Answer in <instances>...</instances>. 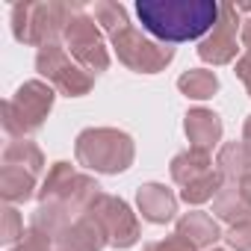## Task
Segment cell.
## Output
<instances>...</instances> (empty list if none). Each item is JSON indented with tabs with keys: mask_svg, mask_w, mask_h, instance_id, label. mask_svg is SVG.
Here are the masks:
<instances>
[{
	"mask_svg": "<svg viewBox=\"0 0 251 251\" xmlns=\"http://www.w3.org/2000/svg\"><path fill=\"white\" fill-rule=\"evenodd\" d=\"M103 245H106V236L100 233V227L89 216H80L56 239V251H100Z\"/></svg>",
	"mask_w": 251,
	"mask_h": 251,
	"instance_id": "obj_14",
	"label": "cell"
},
{
	"mask_svg": "<svg viewBox=\"0 0 251 251\" xmlns=\"http://www.w3.org/2000/svg\"><path fill=\"white\" fill-rule=\"evenodd\" d=\"M236 33H242L239 30V9L230 6V3H222L216 27L198 42L201 62H207V65H227V62H233L236 59V50H239Z\"/></svg>",
	"mask_w": 251,
	"mask_h": 251,
	"instance_id": "obj_10",
	"label": "cell"
},
{
	"mask_svg": "<svg viewBox=\"0 0 251 251\" xmlns=\"http://www.w3.org/2000/svg\"><path fill=\"white\" fill-rule=\"evenodd\" d=\"M24 233H27V230H24L21 213H18L15 207H3V222H0V242H6V245L21 242Z\"/></svg>",
	"mask_w": 251,
	"mask_h": 251,
	"instance_id": "obj_23",
	"label": "cell"
},
{
	"mask_svg": "<svg viewBox=\"0 0 251 251\" xmlns=\"http://www.w3.org/2000/svg\"><path fill=\"white\" fill-rule=\"evenodd\" d=\"M145 251H198L192 242H186L183 236H177V233H172V236H166V239H157V242H148L145 245Z\"/></svg>",
	"mask_w": 251,
	"mask_h": 251,
	"instance_id": "obj_26",
	"label": "cell"
},
{
	"mask_svg": "<svg viewBox=\"0 0 251 251\" xmlns=\"http://www.w3.org/2000/svg\"><path fill=\"white\" fill-rule=\"evenodd\" d=\"M74 157L95 175H121L133 166L136 145L118 127H86L74 139Z\"/></svg>",
	"mask_w": 251,
	"mask_h": 251,
	"instance_id": "obj_2",
	"label": "cell"
},
{
	"mask_svg": "<svg viewBox=\"0 0 251 251\" xmlns=\"http://www.w3.org/2000/svg\"><path fill=\"white\" fill-rule=\"evenodd\" d=\"M216 169H219L222 180L242 183L251 175V148L245 142H227V145H222L219 157H216Z\"/></svg>",
	"mask_w": 251,
	"mask_h": 251,
	"instance_id": "obj_17",
	"label": "cell"
},
{
	"mask_svg": "<svg viewBox=\"0 0 251 251\" xmlns=\"http://www.w3.org/2000/svg\"><path fill=\"white\" fill-rule=\"evenodd\" d=\"M213 213H216L222 222H227V225H236V222L251 219V204L245 201L242 186L233 183V180H225L222 189H219L216 198H213Z\"/></svg>",
	"mask_w": 251,
	"mask_h": 251,
	"instance_id": "obj_16",
	"label": "cell"
},
{
	"mask_svg": "<svg viewBox=\"0 0 251 251\" xmlns=\"http://www.w3.org/2000/svg\"><path fill=\"white\" fill-rule=\"evenodd\" d=\"M242 142L251 148V115H245V124H242Z\"/></svg>",
	"mask_w": 251,
	"mask_h": 251,
	"instance_id": "obj_29",
	"label": "cell"
},
{
	"mask_svg": "<svg viewBox=\"0 0 251 251\" xmlns=\"http://www.w3.org/2000/svg\"><path fill=\"white\" fill-rule=\"evenodd\" d=\"M65 48L71 50V56L89 71V74H100L109 68V50L103 45L100 27L92 18V12H86L80 3H71V18L65 27Z\"/></svg>",
	"mask_w": 251,
	"mask_h": 251,
	"instance_id": "obj_7",
	"label": "cell"
},
{
	"mask_svg": "<svg viewBox=\"0 0 251 251\" xmlns=\"http://www.w3.org/2000/svg\"><path fill=\"white\" fill-rule=\"evenodd\" d=\"M33 195H39L36 175H30L27 169H15V166H3V169H0V198H3L9 207L12 204H24Z\"/></svg>",
	"mask_w": 251,
	"mask_h": 251,
	"instance_id": "obj_18",
	"label": "cell"
},
{
	"mask_svg": "<svg viewBox=\"0 0 251 251\" xmlns=\"http://www.w3.org/2000/svg\"><path fill=\"white\" fill-rule=\"evenodd\" d=\"M239 186H242V195H245V201L251 204V175H248V177H245V180H242Z\"/></svg>",
	"mask_w": 251,
	"mask_h": 251,
	"instance_id": "obj_30",
	"label": "cell"
},
{
	"mask_svg": "<svg viewBox=\"0 0 251 251\" xmlns=\"http://www.w3.org/2000/svg\"><path fill=\"white\" fill-rule=\"evenodd\" d=\"M225 242L233 251H251V219L230 225V230L225 233Z\"/></svg>",
	"mask_w": 251,
	"mask_h": 251,
	"instance_id": "obj_25",
	"label": "cell"
},
{
	"mask_svg": "<svg viewBox=\"0 0 251 251\" xmlns=\"http://www.w3.org/2000/svg\"><path fill=\"white\" fill-rule=\"evenodd\" d=\"M183 130H186L189 148H198V151L210 154L222 142V118L207 106H195L183 115Z\"/></svg>",
	"mask_w": 251,
	"mask_h": 251,
	"instance_id": "obj_12",
	"label": "cell"
},
{
	"mask_svg": "<svg viewBox=\"0 0 251 251\" xmlns=\"http://www.w3.org/2000/svg\"><path fill=\"white\" fill-rule=\"evenodd\" d=\"M100 195V186L92 175L77 172L71 163L59 160L48 169L42 189H39V204H62L74 222L95 204V198Z\"/></svg>",
	"mask_w": 251,
	"mask_h": 251,
	"instance_id": "obj_4",
	"label": "cell"
},
{
	"mask_svg": "<svg viewBox=\"0 0 251 251\" xmlns=\"http://www.w3.org/2000/svg\"><path fill=\"white\" fill-rule=\"evenodd\" d=\"M239 80H242V86L248 89V98H251V53H242L239 59H236V71H233Z\"/></svg>",
	"mask_w": 251,
	"mask_h": 251,
	"instance_id": "obj_27",
	"label": "cell"
},
{
	"mask_svg": "<svg viewBox=\"0 0 251 251\" xmlns=\"http://www.w3.org/2000/svg\"><path fill=\"white\" fill-rule=\"evenodd\" d=\"M216 0H139L136 15L142 27L163 45L195 42L219 21Z\"/></svg>",
	"mask_w": 251,
	"mask_h": 251,
	"instance_id": "obj_1",
	"label": "cell"
},
{
	"mask_svg": "<svg viewBox=\"0 0 251 251\" xmlns=\"http://www.w3.org/2000/svg\"><path fill=\"white\" fill-rule=\"evenodd\" d=\"M9 251H56V245H53V239H50L48 233H42V230H36V227H27L24 239H21L15 248H9Z\"/></svg>",
	"mask_w": 251,
	"mask_h": 251,
	"instance_id": "obj_24",
	"label": "cell"
},
{
	"mask_svg": "<svg viewBox=\"0 0 251 251\" xmlns=\"http://www.w3.org/2000/svg\"><path fill=\"white\" fill-rule=\"evenodd\" d=\"M136 207L145 222L151 225H166L177 213V195L166 183H142L136 189Z\"/></svg>",
	"mask_w": 251,
	"mask_h": 251,
	"instance_id": "obj_11",
	"label": "cell"
},
{
	"mask_svg": "<svg viewBox=\"0 0 251 251\" xmlns=\"http://www.w3.org/2000/svg\"><path fill=\"white\" fill-rule=\"evenodd\" d=\"M3 166H15V169H27L30 175H42L45 172V154L36 142L30 139H12L3 148Z\"/></svg>",
	"mask_w": 251,
	"mask_h": 251,
	"instance_id": "obj_19",
	"label": "cell"
},
{
	"mask_svg": "<svg viewBox=\"0 0 251 251\" xmlns=\"http://www.w3.org/2000/svg\"><path fill=\"white\" fill-rule=\"evenodd\" d=\"M92 18L100 24V30H106L109 36L121 33L124 27H130L127 21V9H124L121 3H115V0H98V3L92 6Z\"/></svg>",
	"mask_w": 251,
	"mask_h": 251,
	"instance_id": "obj_21",
	"label": "cell"
},
{
	"mask_svg": "<svg viewBox=\"0 0 251 251\" xmlns=\"http://www.w3.org/2000/svg\"><path fill=\"white\" fill-rule=\"evenodd\" d=\"M53 86L45 80H27L18 86V92L3 100V130L15 139H24L30 133H36L45 118L53 109Z\"/></svg>",
	"mask_w": 251,
	"mask_h": 251,
	"instance_id": "obj_5",
	"label": "cell"
},
{
	"mask_svg": "<svg viewBox=\"0 0 251 251\" xmlns=\"http://www.w3.org/2000/svg\"><path fill=\"white\" fill-rule=\"evenodd\" d=\"M175 233L183 236L186 242H192L198 251H201V248L210 251L219 239H225L219 222H216L210 213H204V210H189V213H183V216L177 219V225H175Z\"/></svg>",
	"mask_w": 251,
	"mask_h": 251,
	"instance_id": "obj_13",
	"label": "cell"
},
{
	"mask_svg": "<svg viewBox=\"0 0 251 251\" xmlns=\"http://www.w3.org/2000/svg\"><path fill=\"white\" fill-rule=\"evenodd\" d=\"M36 71L65 98H83L92 92L95 77L74 59L68 56V50L56 42V45H45L36 53Z\"/></svg>",
	"mask_w": 251,
	"mask_h": 251,
	"instance_id": "obj_9",
	"label": "cell"
},
{
	"mask_svg": "<svg viewBox=\"0 0 251 251\" xmlns=\"http://www.w3.org/2000/svg\"><path fill=\"white\" fill-rule=\"evenodd\" d=\"M177 89L192 100H207L219 92V77L216 71H207V68H189L177 77Z\"/></svg>",
	"mask_w": 251,
	"mask_h": 251,
	"instance_id": "obj_20",
	"label": "cell"
},
{
	"mask_svg": "<svg viewBox=\"0 0 251 251\" xmlns=\"http://www.w3.org/2000/svg\"><path fill=\"white\" fill-rule=\"evenodd\" d=\"M71 18V3L62 0H42V3H15L12 6V36L21 45L45 48L56 45L59 36H65Z\"/></svg>",
	"mask_w": 251,
	"mask_h": 251,
	"instance_id": "obj_3",
	"label": "cell"
},
{
	"mask_svg": "<svg viewBox=\"0 0 251 251\" xmlns=\"http://www.w3.org/2000/svg\"><path fill=\"white\" fill-rule=\"evenodd\" d=\"M210 251H227V248H210Z\"/></svg>",
	"mask_w": 251,
	"mask_h": 251,
	"instance_id": "obj_31",
	"label": "cell"
},
{
	"mask_svg": "<svg viewBox=\"0 0 251 251\" xmlns=\"http://www.w3.org/2000/svg\"><path fill=\"white\" fill-rule=\"evenodd\" d=\"M109 48L115 50V56H118V62L124 68H130L136 74H160L175 59V48L172 45H163V42L145 36L133 24L124 27L115 36H109Z\"/></svg>",
	"mask_w": 251,
	"mask_h": 251,
	"instance_id": "obj_6",
	"label": "cell"
},
{
	"mask_svg": "<svg viewBox=\"0 0 251 251\" xmlns=\"http://www.w3.org/2000/svg\"><path fill=\"white\" fill-rule=\"evenodd\" d=\"M222 175H219V169H213L210 175H204L201 180H195V183H189V186H183L180 189V201H186V204H192V207H198V204H207V201H213L216 198V192L222 189Z\"/></svg>",
	"mask_w": 251,
	"mask_h": 251,
	"instance_id": "obj_22",
	"label": "cell"
},
{
	"mask_svg": "<svg viewBox=\"0 0 251 251\" xmlns=\"http://www.w3.org/2000/svg\"><path fill=\"white\" fill-rule=\"evenodd\" d=\"M239 36H242V45H245V48H248V53H251V18L242 24V33H239Z\"/></svg>",
	"mask_w": 251,
	"mask_h": 251,
	"instance_id": "obj_28",
	"label": "cell"
},
{
	"mask_svg": "<svg viewBox=\"0 0 251 251\" xmlns=\"http://www.w3.org/2000/svg\"><path fill=\"white\" fill-rule=\"evenodd\" d=\"M169 172H172V180L183 189V186H189V183L201 180L204 175H210V172H213V160H210V154H207V151L189 148V151H180V154L172 160Z\"/></svg>",
	"mask_w": 251,
	"mask_h": 251,
	"instance_id": "obj_15",
	"label": "cell"
},
{
	"mask_svg": "<svg viewBox=\"0 0 251 251\" xmlns=\"http://www.w3.org/2000/svg\"><path fill=\"white\" fill-rule=\"evenodd\" d=\"M83 216H89V219L100 227V233L106 236V245H109V248H121V251H124V248L136 245L139 236H142V227H139L136 213L130 210L127 201L118 198V195L100 192V195L95 198V204H92Z\"/></svg>",
	"mask_w": 251,
	"mask_h": 251,
	"instance_id": "obj_8",
	"label": "cell"
}]
</instances>
